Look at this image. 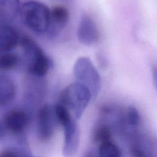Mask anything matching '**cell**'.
<instances>
[{"label":"cell","instance_id":"cell-17","mask_svg":"<svg viewBox=\"0 0 157 157\" xmlns=\"http://www.w3.org/2000/svg\"><path fill=\"white\" fill-rule=\"evenodd\" d=\"M126 121L131 128H136L139 126L140 123V116L136 107L129 106L126 112Z\"/></svg>","mask_w":157,"mask_h":157},{"label":"cell","instance_id":"cell-18","mask_svg":"<svg viewBox=\"0 0 157 157\" xmlns=\"http://www.w3.org/2000/svg\"><path fill=\"white\" fill-rule=\"evenodd\" d=\"M152 80L154 86L157 90V64H153L151 68Z\"/></svg>","mask_w":157,"mask_h":157},{"label":"cell","instance_id":"cell-16","mask_svg":"<svg viewBox=\"0 0 157 157\" xmlns=\"http://www.w3.org/2000/svg\"><path fill=\"white\" fill-rule=\"evenodd\" d=\"M18 63V56L12 53L4 52L0 56V69L2 71H10L14 69Z\"/></svg>","mask_w":157,"mask_h":157},{"label":"cell","instance_id":"cell-8","mask_svg":"<svg viewBox=\"0 0 157 157\" xmlns=\"http://www.w3.org/2000/svg\"><path fill=\"white\" fill-rule=\"evenodd\" d=\"M28 122L26 113L19 109H12L4 115L2 125L9 131L18 134L23 131Z\"/></svg>","mask_w":157,"mask_h":157},{"label":"cell","instance_id":"cell-19","mask_svg":"<svg viewBox=\"0 0 157 157\" xmlns=\"http://www.w3.org/2000/svg\"><path fill=\"white\" fill-rule=\"evenodd\" d=\"M18 152L19 151L14 150L8 149V150L2 151L0 155L1 156H18L20 155V154L18 153Z\"/></svg>","mask_w":157,"mask_h":157},{"label":"cell","instance_id":"cell-9","mask_svg":"<svg viewBox=\"0 0 157 157\" xmlns=\"http://www.w3.org/2000/svg\"><path fill=\"white\" fill-rule=\"evenodd\" d=\"M19 36L17 30L10 25L2 22L0 28V50L7 52L17 47Z\"/></svg>","mask_w":157,"mask_h":157},{"label":"cell","instance_id":"cell-4","mask_svg":"<svg viewBox=\"0 0 157 157\" xmlns=\"http://www.w3.org/2000/svg\"><path fill=\"white\" fill-rule=\"evenodd\" d=\"M20 44L27 60L29 72L38 77L46 75L50 67V61L42 50L34 40L26 36L21 39Z\"/></svg>","mask_w":157,"mask_h":157},{"label":"cell","instance_id":"cell-3","mask_svg":"<svg viewBox=\"0 0 157 157\" xmlns=\"http://www.w3.org/2000/svg\"><path fill=\"white\" fill-rule=\"evenodd\" d=\"M73 72L76 82L87 87L93 98H96L101 88V78L91 59L85 56L78 58L74 64Z\"/></svg>","mask_w":157,"mask_h":157},{"label":"cell","instance_id":"cell-13","mask_svg":"<svg viewBox=\"0 0 157 157\" xmlns=\"http://www.w3.org/2000/svg\"><path fill=\"white\" fill-rule=\"evenodd\" d=\"M112 133L110 128L106 124L98 125L93 134V141L99 145L109 141H112Z\"/></svg>","mask_w":157,"mask_h":157},{"label":"cell","instance_id":"cell-15","mask_svg":"<svg viewBox=\"0 0 157 157\" xmlns=\"http://www.w3.org/2000/svg\"><path fill=\"white\" fill-rule=\"evenodd\" d=\"M55 118L58 122L63 126L68 124L75 118H72L69 112V110L60 102L56 105L54 109Z\"/></svg>","mask_w":157,"mask_h":157},{"label":"cell","instance_id":"cell-10","mask_svg":"<svg viewBox=\"0 0 157 157\" xmlns=\"http://www.w3.org/2000/svg\"><path fill=\"white\" fill-rule=\"evenodd\" d=\"M50 11V25L48 32L53 34L66 26L69 13L68 10L63 6H56Z\"/></svg>","mask_w":157,"mask_h":157},{"label":"cell","instance_id":"cell-12","mask_svg":"<svg viewBox=\"0 0 157 157\" xmlns=\"http://www.w3.org/2000/svg\"><path fill=\"white\" fill-rule=\"evenodd\" d=\"M20 0H0L1 17H15L20 14Z\"/></svg>","mask_w":157,"mask_h":157},{"label":"cell","instance_id":"cell-14","mask_svg":"<svg viewBox=\"0 0 157 157\" xmlns=\"http://www.w3.org/2000/svg\"><path fill=\"white\" fill-rule=\"evenodd\" d=\"M98 154L101 157H119L121 155V151L116 144L109 141L99 145Z\"/></svg>","mask_w":157,"mask_h":157},{"label":"cell","instance_id":"cell-1","mask_svg":"<svg viewBox=\"0 0 157 157\" xmlns=\"http://www.w3.org/2000/svg\"><path fill=\"white\" fill-rule=\"evenodd\" d=\"M50 10L44 3L29 0L21 5L20 15L24 23L33 31L44 34L50 25Z\"/></svg>","mask_w":157,"mask_h":157},{"label":"cell","instance_id":"cell-5","mask_svg":"<svg viewBox=\"0 0 157 157\" xmlns=\"http://www.w3.org/2000/svg\"><path fill=\"white\" fill-rule=\"evenodd\" d=\"M77 39L80 44L91 46L99 40V33L96 23L88 15H83L79 21L77 30Z\"/></svg>","mask_w":157,"mask_h":157},{"label":"cell","instance_id":"cell-6","mask_svg":"<svg viewBox=\"0 0 157 157\" xmlns=\"http://www.w3.org/2000/svg\"><path fill=\"white\" fill-rule=\"evenodd\" d=\"M53 112L48 104L43 105L38 112L37 131L39 137L43 141L48 140L53 134Z\"/></svg>","mask_w":157,"mask_h":157},{"label":"cell","instance_id":"cell-7","mask_svg":"<svg viewBox=\"0 0 157 157\" xmlns=\"http://www.w3.org/2000/svg\"><path fill=\"white\" fill-rule=\"evenodd\" d=\"M76 120L74 119L68 124L63 126L64 140L62 151L65 156H74L79 148L80 133Z\"/></svg>","mask_w":157,"mask_h":157},{"label":"cell","instance_id":"cell-11","mask_svg":"<svg viewBox=\"0 0 157 157\" xmlns=\"http://www.w3.org/2000/svg\"><path fill=\"white\" fill-rule=\"evenodd\" d=\"M16 87L13 81L9 76L0 75V104L4 106L9 104L14 99Z\"/></svg>","mask_w":157,"mask_h":157},{"label":"cell","instance_id":"cell-2","mask_svg":"<svg viewBox=\"0 0 157 157\" xmlns=\"http://www.w3.org/2000/svg\"><path fill=\"white\" fill-rule=\"evenodd\" d=\"M92 98L88 88L78 82L66 86L59 96L60 103L72 112L77 120L82 117Z\"/></svg>","mask_w":157,"mask_h":157}]
</instances>
